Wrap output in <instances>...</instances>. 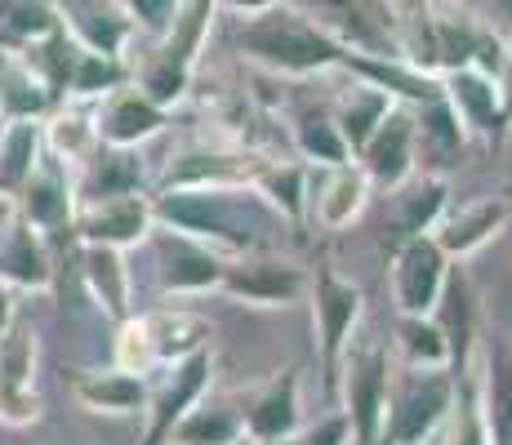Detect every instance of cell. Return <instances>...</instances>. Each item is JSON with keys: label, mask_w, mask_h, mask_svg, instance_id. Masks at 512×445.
Masks as SVG:
<instances>
[{"label": "cell", "mask_w": 512, "mask_h": 445, "mask_svg": "<svg viewBox=\"0 0 512 445\" xmlns=\"http://www.w3.org/2000/svg\"><path fill=\"white\" fill-rule=\"evenodd\" d=\"M156 227L183 232L192 241L214 245L228 259L241 254H272L285 245L290 223L254 192L250 183L236 187H174V192H156Z\"/></svg>", "instance_id": "6da1fadb"}, {"label": "cell", "mask_w": 512, "mask_h": 445, "mask_svg": "<svg viewBox=\"0 0 512 445\" xmlns=\"http://www.w3.org/2000/svg\"><path fill=\"white\" fill-rule=\"evenodd\" d=\"M236 49L245 63L263 67L272 76H290V81H308V76L348 72L352 49L339 45L321 23H312L303 9L277 5L259 18H245L236 27Z\"/></svg>", "instance_id": "7a4b0ae2"}, {"label": "cell", "mask_w": 512, "mask_h": 445, "mask_svg": "<svg viewBox=\"0 0 512 445\" xmlns=\"http://www.w3.org/2000/svg\"><path fill=\"white\" fill-rule=\"evenodd\" d=\"M450 410H455V374L397 365L379 445H428L450 423Z\"/></svg>", "instance_id": "3957f363"}, {"label": "cell", "mask_w": 512, "mask_h": 445, "mask_svg": "<svg viewBox=\"0 0 512 445\" xmlns=\"http://www.w3.org/2000/svg\"><path fill=\"white\" fill-rule=\"evenodd\" d=\"M308 308H312V334H317V365L326 374V392L334 397L339 388V365L348 356L357 325L366 316V294L357 281H348L343 272H334L330 263L312 267V290H308Z\"/></svg>", "instance_id": "277c9868"}, {"label": "cell", "mask_w": 512, "mask_h": 445, "mask_svg": "<svg viewBox=\"0 0 512 445\" xmlns=\"http://www.w3.org/2000/svg\"><path fill=\"white\" fill-rule=\"evenodd\" d=\"M392 370H397L392 352L379 339H352V348L339 365V388H334V397H343V414L352 423V445H379Z\"/></svg>", "instance_id": "5b68a950"}, {"label": "cell", "mask_w": 512, "mask_h": 445, "mask_svg": "<svg viewBox=\"0 0 512 445\" xmlns=\"http://www.w3.org/2000/svg\"><path fill=\"white\" fill-rule=\"evenodd\" d=\"M214 365H219L214 348H201V352L183 356V361H174V365H161V374H156L152 388H147L143 445H170L174 428L210 397Z\"/></svg>", "instance_id": "8992f818"}, {"label": "cell", "mask_w": 512, "mask_h": 445, "mask_svg": "<svg viewBox=\"0 0 512 445\" xmlns=\"http://www.w3.org/2000/svg\"><path fill=\"white\" fill-rule=\"evenodd\" d=\"M308 290L312 272L294 259H281V254L228 259L219 281V294H228L232 303H245V308H294V303H308Z\"/></svg>", "instance_id": "52a82bcc"}, {"label": "cell", "mask_w": 512, "mask_h": 445, "mask_svg": "<svg viewBox=\"0 0 512 445\" xmlns=\"http://www.w3.org/2000/svg\"><path fill=\"white\" fill-rule=\"evenodd\" d=\"M450 263L446 250H441L432 236H419V241H406L392 250L388 263V285H392V303H397V316H432L446 294L450 281Z\"/></svg>", "instance_id": "ba28073f"}, {"label": "cell", "mask_w": 512, "mask_h": 445, "mask_svg": "<svg viewBox=\"0 0 512 445\" xmlns=\"http://www.w3.org/2000/svg\"><path fill=\"white\" fill-rule=\"evenodd\" d=\"M36 365H41L36 325L18 316V321L0 334V423H9V428H27V423L41 419Z\"/></svg>", "instance_id": "9c48e42d"}, {"label": "cell", "mask_w": 512, "mask_h": 445, "mask_svg": "<svg viewBox=\"0 0 512 445\" xmlns=\"http://www.w3.org/2000/svg\"><path fill=\"white\" fill-rule=\"evenodd\" d=\"M152 245H156V285H161V294L192 299V294L219 290L228 254H219L205 241H192L183 232H170V227H156Z\"/></svg>", "instance_id": "30bf717a"}, {"label": "cell", "mask_w": 512, "mask_h": 445, "mask_svg": "<svg viewBox=\"0 0 512 445\" xmlns=\"http://www.w3.org/2000/svg\"><path fill=\"white\" fill-rule=\"evenodd\" d=\"M352 161L366 170L370 187L379 192H392V187L410 183L419 174V138H415V107L410 103H397L383 125L370 134V143L361 147Z\"/></svg>", "instance_id": "8fae6325"}, {"label": "cell", "mask_w": 512, "mask_h": 445, "mask_svg": "<svg viewBox=\"0 0 512 445\" xmlns=\"http://www.w3.org/2000/svg\"><path fill=\"white\" fill-rule=\"evenodd\" d=\"M446 210H450V178L446 174H415L410 183L392 187L388 205H383V245H388V254L406 241L432 236Z\"/></svg>", "instance_id": "7c38bea8"}, {"label": "cell", "mask_w": 512, "mask_h": 445, "mask_svg": "<svg viewBox=\"0 0 512 445\" xmlns=\"http://www.w3.org/2000/svg\"><path fill=\"white\" fill-rule=\"evenodd\" d=\"M152 232H156L152 192L81 205V210H76V223H72L76 245H112V250H134V245L152 241Z\"/></svg>", "instance_id": "4fadbf2b"}, {"label": "cell", "mask_w": 512, "mask_h": 445, "mask_svg": "<svg viewBox=\"0 0 512 445\" xmlns=\"http://www.w3.org/2000/svg\"><path fill=\"white\" fill-rule=\"evenodd\" d=\"M9 205H14L18 219L27 227H36L45 241H54V236H67V241H72V223H76V210H81V205H76L72 170H63L54 156H45V161L36 165V174L27 178V187Z\"/></svg>", "instance_id": "5bb4252c"}, {"label": "cell", "mask_w": 512, "mask_h": 445, "mask_svg": "<svg viewBox=\"0 0 512 445\" xmlns=\"http://www.w3.org/2000/svg\"><path fill=\"white\" fill-rule=\"evenodd\" d=\"M437 81H441V98H446V107L455 112V121L464 125L468 138H477V143H499L504 138L508 116L495 76L477 72V67H455V72L437 76Z\"/></svg>", "instance_id": "9a60e30c"}, {"label": "cell", "mask_w": 512, "mask_h": 445, "mask_svg": "<svg viewBox=\"0 0 512 445\" xmlns=\"http://www.w3.org/2000/svg\"><path fill=\"white\" fill-rule=\"evenodd\" d=\"M94 121H98V143L107 147H143L170 125V112L161 103L143 94L134 81H125L121 89L94 103Z\"/></svg>", "instance_id": "2e32d148"}, {"label": "cell", "mask_w": 512, "mask_h": 445, "mask_svg": "<svg viewBox=\"0 0 512 445\" xmlns=\"http://www.w3.org/2000/svg\"><path fill=\"white\" fill-rule=\"evenodd\" d=\"M303 379L299 365L272 374L263 383V392L245 405V445H268V441H290L303 432V397H299Z\"/></svg>", "instance_id": "e0dca14e"}, {"label": "cell", "mask_w": 512, "mask_h": 445, "mask_svg": "<svg viewBox=\"0 0 512 445\" xmlns=\"http://www.w3.org/2000/svg\"><path fill=\"white\" fill-rule=\"evenodd\" d=\"M370 178L357 161L334 165V170H312V196H308V219L321 232H343L366 214L370 205Z\"/></svg>", "instance_id": "ac0fdd59"}, {"label": "cell", "mask_w": 512, "mask_h": 445, "mask_svg": "<svg viewBox=\"0 0 512 445\" xmlns=\"http://www.w3.org/2000/svg\"><path fill=\"white\" fill-rule=\"evenodd\" d=\"M0 285L14 294H41L54 285V259L49 241L36 227H27L18 214L0 223Z\"/></svg>", "instance_id": "d6986e66"}, {"label": "cell", "mask_w": 512, "mask_h": 445, "mask_svg": "<svg viewBox=\"0 0 512 445\" xmlns=\"http://www.w3.org/2000/svg\"><path fill=\"white\" fill-rule=\"evenodd\" d=\"M72 183H76V205L116 201V196H139V192H147V165H143L139 147L98 143V152L72 174Z\"/></svg>", "instance_id": "ffe728a7"}, {"label": "cell", "mask_w": 512, "mask_h": 445, "mask_svg": "<svg viewBox=\"0 0 512 445\" xmlns=\"http://www.w3.org/2000/svg\"><path fill=\"white\" fill-rule=\"evenodd\" d=\"M508 219H512V205L508 201H499V196H481V201H468V205H450V210L441 214L432 241L446 250L450 263H455V259L464 263L477 250H486V245L508 227Z\"/></svg>", "instance_id": "44dd1931"}, {"label": "cell", "mask_w": 512, "mask_h": 445, "mask_svg": "<svg viewBox=\"0 0 512 445\" xmlns=\"http://www.w3.org/2000/svg\"><path fill=\"white\" fill-rule=\"evenodd\" d=\"M76 263H81V281L98 303V312L112 316L116 325L134 316V276L125 263V250L112 245H76Z\"/></svg>", "instance_id": "7402d4cb"}, {"label": "cell", "mask_w": 512, "mask_h": 445, "mask_svg": "<svg viewBox=\"0 0 512 445\" xmlns=\"http://www.w3.org/2000/svg\"><path fill=\"white\" fill-rule=\"evenodd\" d=\"M259 170V156L250 152H223V147H187L170 161V170L161 174V192L174 187H236L250 183Z\"/></svg>", "instance_id": "603a6c76"}, {"label": "cell", "mask_w": 512, "mask_h": 445, "mask_svg": "<svg viewBox=\"0 0 512 445\" xmlns=\"http://www.w3.org/2000/svg\"><path fill=\"white\" fill-rule=\"evenodd\" d=\"M58 5V18L63 27L76 36L85 49H98V54H112V58H125V45L134 36V23L125 18V9L116 0H54Z\"/></svg>", "instance_id": "cb8c5ba5"}, {"label": "cell", "mask_w": 512, "mask_h": 445, "mask_svg": "<svg viewBox=\"0 0 512 445\" xmlns=\"http://www.w3.org/2000/svg\"><path fill=\"white\" fill-rule=\"evenodd\" d=\"M147 388H152V379L125 374V370H116V365H107V370H76V379H72V397L90 414H112V419L143 414Z\"/></svg>", "instance_id": "d4e9b609"}, {"label": "cell", "mask_w": 512, "mask_h": 445, "mask_svg": "<svg viewBox=\"0 0 512 445\" xmlns=\"http://www.w3.org/2000/svg\"><path fill=\"white\" fill-rule=\"evenodd\" d=\"M481 419H486L490 445H512V343L490 339L477 361Z\"/></svg>", "instance_id": "484cf974"}, {"label": "cell", "mask_w": 512, "mask_h": 445, "mask_svg": "<svg viewBox=\"0 0 512 445\" xmlns=\"http://www.w3.org/2000/svg\"><path fill=\"white\" fill-rule=\"evenodd\" d=\"M437 325L450 343V374H468L472 361H477V303H472V285L464 276V267H450V281H446V294L437 303Z\"/></svg>", "instance_id": "4316f807"}, {"label": "cell", "mask_w": 512, "mask_h": 445, "mask_svg": "<svg viewBox=\"0 0 512 445\" xmlns=\"http://www.w3.org/2000/svg\"><path fill=\"white\" fill-rule=\"evenodd\" d=\"M397 107V98L388 94V89H379L374 81H366V76H352V85L339 89V98L330 103V116L334 125H339L343 143H348V152L357 156L361 147L370 143V134L383 125V116Z\"/></svg>", "instance_id": "83f0119b"}, {"label": "cell", "mask_w": 512, "mask_h": 445, "mask_svg": "<svg viewBox=\"0 0 512 445\" xmlns=\"http://www.w3.org/2000/svg\"><path fill=\"white\" fill-rule=\"evenodd\" d=\"M41 130H45V156H54L72 174L98 152V121L90 103H58L41 121Z\"/></svg>", "instance_id": "f1b7e54d"}, {"label": "cell", "mask_w": 512, "mask_h": 445, "mask_svg": "<svg viewBox=\"0 0 512 445\" xmlns=\"http://www.w3.org/2000/svg\"><path fill=\"white\" fill-rule=\"evenodd\" d=\"M415 138H419V174H446L468 147L464 125L446 107V98H428L415 107Z\"/></svg>", "instance_id": "f546056e"}, {"label": "cell", "mask_w": 512, "mask_h": 445, "mask_svg": "<svg viewBox=\"0 0 512 445\" xmlns=\"http://www.w3.org/2000/svg\"><path fill=\"white\" fill-rule=\"evenodd\" d=\"M250 187L281 214L290 227L308 223V196H312V165L299 161H259Z\"/></svg>", "instance_id": "4dcf8cb0"}, {"label": "cell", "mask_w": 512, "mask_h": 445, "mask_svg": "<svg viewBox=\"0 0 512 445\" xmlns=\"http://www.w3.org/2000/svg\"><path fill=\"white\" fill-rule=\"evenodd\" d=\"M290 143H294V152L303 156V165H312V170H334V165L352 161L330 107H312V103L299 107V112L290 116Z\"/></svg>", "instance_id": "1f68e13d"}, {"label": "cell", "mask_w": 512, "mask_h": 445, "mask_svg": "<svg viewBox=\"0 0 512 445\" xmlns=\"http://www.w3.org/2000/svg\"><path fill=\"white\" fill-rule=\"evenodd\" d=\"M130 81V58H112V54H98V49H85L76 41L72 67H67V81H63V98L58 103H103L112 89H121Z\"/></svg>", "instance_id": "d6a6232c"}, {"label": "cell", "mask_w": 512, "mask_h": 445, "mask_svg": "<svg viewBox=\"0 0 512 445\" xmlns=\"http://www.w3.org/2000/svg\"><path fill=\"white\" fill-rule=\"evenodd\" d=\"M41 161H45L41 121H5V130H0V201H14Z\"/></svg>", "instance_id": "836d02e7"}, {"label": "cell", "mask_w": 512, "mask_h": 445, "mask_svg": "<svg viewBox=\"0 0 512 445\" xmlns=\"http://www.w3.org/2000/svg\"><path fill=\"white\" fill-rule=\"evenodd\" d=\"M143 325L152 334V348H156V361L161 365H174L183 356L210 348V321L187 308H156V312H143Z\"/></svg>", "instance_id": "e575fe53"}, {"label": "cell", "mask_w": 512, "mask_h": 445, "mask_svg": "<svg viewBox=\"0 0 512 445\" xmlns=\"http://www.w3.org/2000/svg\"><path fill=\"white\" fill-rule=\"evenodd\" d=\"M170 445H245V414L228 401L205 397L179 428H174Z\"/></svg>", "instance_id": "d590c367"}, {"label": "cell", "mask_w": 512, "mask_h": 445, "mask_svg": "<svg viewBox=\"0 0 512 445\" xmlns=\"http://www.w3.org/2000/svg\"><path fill=\"white\" fill-rule=\"evenodd\" d=\"M192 76H196L192 67H183L179 58H170L161 45H156L139 67H130V81L139 85L143 94L152 98V103H161L165 112H174V107L187 98V89H192Z\"/></svg>", "instance_id": "8d00e7d4"}, {"label": "cell", "mask_w": 512, "mask_h": 445, "mask_svg": "<svg viewBox=\"0 0 512 445\" xmlns=\"http://www.w3.org/2000/svg\"><path fill=\"white\" fill-rule=\"evenodd\" d=\"M397 352L401 365L419 370H450V343L437 316H397Z\"/></svg>", "instance_id": "74e56055"}, {"label": "cell", "mask_w": 512, "mask_h": 445, "mask_svg": "<svg viewBox=\"0 0 512 445\" xmlns=\"http://www.w3.org/2000/svg\"><path fill=\"white\" fill-rule=\"evenodd\" d=\"M446 445H490L486 419H481V392H477V361L468 374L455 379V410H450Z\"/></svg>", "instance_id": "f35d334b"}, {"label": "cell", "mask_w": 512, "mask_h": 445, "mask_svg": "<svg viewBox=\"0 0 512 445\" xmlns=\"http://www.w3.org/2000/svg\"><path fill=\"white\" fill-rule=\"evenodd\" d=\"M112 365L125 374H143V379H152L156 370H161V361H156V348H152V334H147L143 316L134 312L130 321L116 325V343H112Z\"/></svg>", "instance_id": "ab89813d"}, {"label": "cell", "mask_w": 512, "mask_h": 445, "mask_svg": "<svg viewBox=\"0 0 512 445\" xmlns=\"http://www.w3.org/2000/svg\"><path fill=\"white\" fill-rule=\"evenodd\" d=\"M116 5L125 9V18L134 23V32L152 36V41H165L174 27V9H179V0H116Z\"/></svg>", "instance_id": "60d3db41"}, {"label": "cell", "mask_w": 512, "mask_h": 445, "mask_svg": "<svg viewBox=\"0 0 512 445\" xmlns=\"http://www.w3.org/2000/svg\"><path fill=\"white\" fill-rule=\"evenodd\" d=\"M299 441L303 445H352V423H348V414L343 410H334V414H326V419L317 423V428L299 432Z\"/></svg>", "instance_id": "b9f144b4"}, {"label": "cell", "mask_w": 512, "mask_h": 445, "mask_svg": "<svg viewBox=\"0 0 512 445\" xmlns=\"http://www.w3.org/2000/svg\"><path fill=\"white\" fill-rule=\"evenodd\" d=\"M285 5V0H219V14H232V18H259V14H268V9H277Z\"/></svg>", "instance_id": "7bdbcfd3"}, {"label": "cell", "mask_w": 512, "mask_h": 445, "mask_svg": "<svg viewBox=\"0 0 512 445\" xmlns=\"http://www.w3.org/2000/svg\"><path fill=\"white\" fill-rule=\"evenodd\" d=\"M495 85H499V98H504V116H508V125H512V32L504 36V63H499Z\"/></svg>", "instance_id": "ee69618b"}, {"label": "cell", "mask_w": 512, "mask_h": 445, "mask_svg": "<svg viewBox=\"0 0 512 445\" xmlns=\"http://www.w3.org/2000/svg\"><path fill=\"white\" fill-rule=\"evenodd\" d=\"M14 321H18V312H14V290H9V285H0V334H5Z\"/></svg>", "instance_id": "f6af8a7d"}, {"label": "cell", "mask_w": 512, "mask_h": 445, "mask_svg": "<svg viewBox=\"0 0 512 445\" xmlns=\"http://www.w3.org/2000/svg\"><path fill=\"white\" fill-rule=\"evenodd\" d=\"M495 9H499V14H504L508 23H512V0H495Z\"/></svg>", "instance_id": "bcb514c9"}, {"label": "cell", "mask_w": 512, "mask_h": 445, "mask_svg": "<svg viewBox=\"0 0 512 445\" xmlns=\"http://www.w3.org/2000/svg\"><path fill=\"white\" fill-rule=\"evenodd\" d=\"M9 214H14V205H9V201H0V223H5Z\"/></svg>", "instance_id": "7dc6e473"}, {"label": "cell", "mask_w": 512, "mask_h": 445, "mask_svg": "<svg viewBox=\"0 0 512 445\" xmlns=\"http://www.w3.org/2000/svg\"><path fill=\"white\" fill-rule=\"evenodd\" d=\"M379 5H388V9H401V5H406V0H379Z\"/></svg>", "instance_id": "c3c4849f"}, {"label": "cell", "mask_w": 512, "mask_h": 445, "mask_svg": "<svg viewBox=\"0 0 512 445\" xmlns=\"http://www.w3.org/2000/svg\"><path fill=\"white\" fill-rule=\"evenodd\" d=\"M268 445H303L299 437H290V441H268Z\"/></svg>", "instance_id": "681fc988"}]
</instances>
